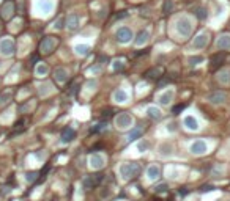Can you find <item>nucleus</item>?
<instances>
[{"instance_id":"f257e3e1","label":"nucleus","mask_w":230,"mask_h":201,"mask_svg":"<svg viewBox=\"0 0 230 201\" xmlns=\"http://www.w3.org/2000/svg\"><path fill=\"white\" fill-rule=\"evenodd\" d=\"M120 171H122V176L125 179H129V178H136L139 175L140 167L137 165V163H125V165H122Z\"/></svg>"},{"instance_id":"f03ea898","label":"nucleus","mask_w":230,"mask_h":201,"mask_svg":"<svg viewBox=\"0 0 230 201\" xmlns=\"http://www.w3.org/2000/svg\"><path fill=\"white\" fill-rule=\"evenodd\" d=\"M101 181H103V175H101V173L93 175V176H88V178L84 179V187H85V190H90V189L96 187Z\"/></svg>"},{"instance_id":"7ed1b4c3","label":"nucleus","mask_w":230,"mask_h":201,"mask_svg":"<svg viewBox=\"0 0 230 201\" xmlns=\"http://www.w3.org/2000/svg\"><path fill=\"white\" fill-rule=\"evenodd\" d=\"M0 52H2L3 55H13L14 53V43L11 39L0 41Z\"/></svg>"},{"instance_id":"20e7f679","label":"nucleus","mask_w":230,"mask_h":201,"mask_svg":"<svg viewBox=\"0 0 230 201\" xmlns=\"http://www.w3.org/2000/svg\"><path fill=\"white\" fill-rule=\"evenodd\" d=\"M57 39H54L52 38V36H49V38H46L43 43H41V50L43 52H46V53H48V52H52V49L55 47V46H57Z\"/></svg>"},{"instance_id":"39448f33","label":"nucleus","mask_w":230,"mask_h":201,"mask_svg":"<svg viewBox=\"0 0 230 201\" xmlns=\"http://www.w3.org/2000/svg\"><path fill=\"white\" fill-rule=\"evenodd\" d=\"M13 13H14V6H13L11 2L5 3V5L2 6V10H0V14H2L3 19H10V17L13 16Z\"/></svg>"},{"instance_id":"423d86ee","label":"nucleus","mask_w":230,"mask_h":201,"mask_svg":"<svg viewBox=\"0 0 230 201\" xmlns=\"http://www.w3.org/2000/svg\"><path fill=\"white\" fill-rule=\"evenodd\" d=\"M207 151V145L205 141H196L191 145V152L192 154H203Z\"/></svg>"},{"instance_id":"0eeeda50","label":"nucleus","mask_w":230,"mask_h":201,"mask_svg":"<svg viewBox=\"0 0 230 201\" xmlns=\"http://www.w3.org/2000/svg\"><path fill=\"white\" fill-rule=\"evenodd\" d=\"M74 135H76L74 131H73L71 127H66V129L62 132V141H65V143H66V141H71L73 138H74Z\"/></svg>"},{"instance_id":"6e6552de","label":"nucleus","mask_w":230,"mask_h":201,"mask_svg":"<svg viewBox=\"0 0 230 201\" xmlns=\"http://www.w3.org/2000/svg\"><path fill=\"white\" fill-rule=\"evenodd\" d=\"M159 176H161V170L156 165H151L148 168V178L150 179H156V178H159Z\"/></svg>"},{"instance_id":"1a4fd4ad","label":"nucleus","mask_w":230,"mask_h":201,"mask_svg":"<svg viewBox=\"0 0 230 201\" xmlns=\"http://www.w3.org/2000/svg\"><path fill=\"white\" fill-rule=\"evenodd\" d=\"M90 162H91V167H93V168H101V167H103V163H104V159L99 157V156H93V157L90 159Z\"/></svg>"},{"instance_id":"9d476101","label":"nucleus","mask_w":230,"mask_h":201,"mask_svg":"<svg viewBox=\"0 0 230 201\" xmlns=\"http://www.w3.org/2000/svg\"><path fill=\"white\" fill-rule=\"evenodd\" d=\"M224 99H225V94L224 93H216V94H211L210 96V101L211 102H224Z\"/></svg>"},{"instance_id":"9b49d317","label":"nucleus","mask_w":230,"mask_h":201,"mask_svg":"<svg viewBox=\"0 0 230 201\" xmlns=\"http://www.w3.org/2000/svg\"><path fill=\"white\" fill-rule=\"evenodd\" d=\"M185 124L189 127V129H197V121H196L192 116H188V118H186V120H185Z\"/></svg>"},{"instance_id":"f8f14e48","label":"nucleus","mask_w":230,"mask_h":201,"mask_svg":"<svg viewBox=\"0 0 230 201\" xmlns=\"http://www.w3.org/2000/svg\"><path fill=\"white\" fill-rule=\"evenodd\" d=\"M140 134H142V127H137V129H134L129 135H128V140H136L137 138V137H140Z\"/></svg>"},{"instance_id":"ddd939ff","label":"nucleus","mask_w":230,"mask_h":201,"mask_svg":"<svg viewBox=\"0 0 230 201\" xmlns=\"http://www.w3.org/2000/svg\"><path fill=\"white\" fill-rule=\"evenodd\" d=\"M154 190H156V193H165L169 190V187H167V184H159L154 187Z\"/></svg>"},{"instance_id":"4468645a","label":"nucleus","mask_w":230,"mask_h":201,"mask_svg":"<svg viewBox=\"0 0 230 201\" xmlns=\"http://www.w3.org/2000/svg\"><path fill=\"white\" fill-rule=\"evenodd\" d=\"M10 99H11V93H5V94H2V96H0V105H5Z\"/></svg>"},{"instance_id":"2eb2a0df","label":"nucleus","mask_w":230,"mask_h":201,"mask_svg":"<svg viewBox=\"0 0 230 201\" xmlns=\"http://www.w3.org/2000/svg\"><path fill=\"white\" fill-rule=\"evenodd\" d=\"M129 121H131V120L128 118V115H122V116H120V127H126V124L129 123Z\"/></svg>"},{"instance_id":"dca6fc26","label":"nucleus","mask_w":230,"mask_h":201,"mask_svg":"<svg viewBox=\"0 0 230 201\" xmlns=\"http://www.w3.org/2000/svg\"><path fill=\"white\" fill-rule=\"evenodd\" d=\"M76 27H77V17L71 16V19H69V29H76Z\"/></svg>"},{"instance_id":"f3484780","label":"nucleus","mask_w":230,"mask_h":201,"mask_svg":"<svg viewBox=\"0 0 230 201\" xmlns=\"http://www.w3.org/2000/svg\"><path fill=\"white\" fill-rule=\"evenodd\" d=\"M115 97L120 101V102H123V101L126 99V94L123 93V91H118V93H115Z\"/></svg>"},{"instance_id":"a211bd4d","label":"nucleus","mask_w":230,"mask_h":201,"mask_svg":"<svg viewBox=\"0 0 230 201\" xmlns=\"http://www.w3.org/2000/svg\"><path fill=\"white\" fill-rule=\"evenodd\" d=\"M36 176H38V173H35V171H32V173H27V181H35L36 179Z\"/></svg>"},{"instance_id":"6ab92c4d","label":"nucleus","mask_w":230,"mask_h":201,"mask_svg":"<svg viewBox=\"0 0 230 201\" xmlns=\"http://www.w3.org/2000/svg\"><path fill=\"white\" fill-rule=\"evenodd\" d=\"M148 112H150V116H151V118H159V116H161L159 110H154V108H150Z\"/></svg>"},{"instance_id":"aec40b11","label":"nucleus","mask_w":230,"mask_h":201,"mask_svg":"<svg viewBox=\"0 0 230 201\" xmlns=\"http://www.w3.org/2000/svg\"><path fill=\"white\" fill-rule=\"evenodd\" d=\"M213 189H214L213 186H202V187H200V192H211Z\"/></svg>"},{"instance_id":"412c9836","label":"nucleus","mask_w":230,"mask_h":201,"mask_svg":"<svg viewBox=\"0 0 230 201\" xmlns=\"http://www.w3.org/2000/svg\"><path fill=\"white\" fill-rule=\"evenodd\" d=\"M41 8H43V10H49V8H51V3L43 2V3H41Z\"/></svg>"},{"instance_id":"4be33fe9","label":"nucleus","mask_w":230,"mask_h":201,"mask_svg":"<svg viewBox=\"0 0 230 201\" xmlns=\"http://www.w3.org/2000/svg\"><path fill=\"white\" fill-rule=\"evenodd\" d=\"M183 107H185V105H183V104H181V105H177L175 108H173V113H178L180 110H183Z\"/></svg>"},{"instance_id":"5701e85b","label":"nucleus","mask_w":230,"mask_h":201,"mask_svg":"<svg viewBox=\"0 0 230 201\" xmlns=\"http://www.w3.org/2000/svg\"><path fill=\"white\" fill-rule=\"evenodd\" d=\"M36 71H38V74H44V72H46V68H44V66H40Z\"/></svg>"},{"instance_id":"b1692460","label":"nucleus","mask_w":230,"mask_h":201,"mask_svg":"<svg viewBox=\"0 0 230 201\" xmlns=\"http://www.w3.org/2000/svg\"><path fill=\"white\" fill-rule=\"evenodd\" d=\"M178 193H180V195H186V193H188V190H186V189H183V190H180V192H178Z\"/></svg>"}]
</instances>
